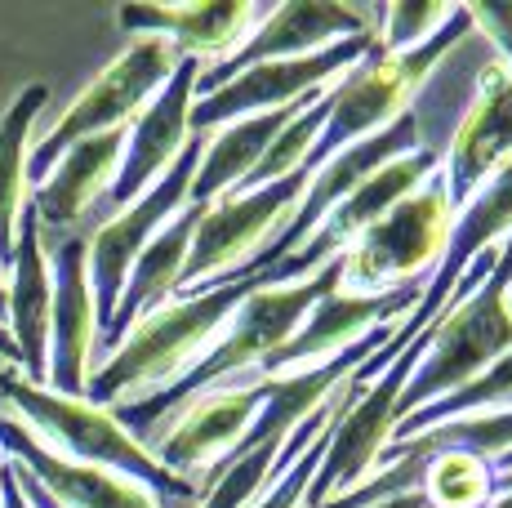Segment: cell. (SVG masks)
Masks as SVG:
<instances>
[{"instance_id": "6da1fadb", "label": "cell", "mask_w": 512, "mask_h": 508, "mask_svg": "<svg viewBox=\"0 0 512 508\" xmlns=\"http://www.w3.org/2000/svg\"><path fill=\"white\" fill-rule=\"evenodd\" d=\"M254 281L259 277H223L214 286L196 290V295L170 299L156 312H147L116 344V353L94 366L90 384H85V402L112 410L121 402H139V397L179 384L196 366V357L214 344V335L236 312V304L254 290Z\"/></svg>"}, {"instance_id": "7a4b0ae2", "label": "cell", "mask_w": 512, "mask_h": 508, "mask_svg": "<svg viewBox=\"0 0 512 508\" xmlns=\"http://www.w3.org/2000/svg\"><path fill=\"white\" fill-rule=\"evenodd\" d=\"M0 406H5L18 424H27V433H32L36 442H45L54 455L130 477V482L143 486L161 508L201 504V486L187 482V477H174L170 468L156 464V455L116 424L112 410H98L85 402V397L49 393V388L23 379L14 366H5V361H0Z\"/></svg>"}, {"instance_id": "3957f363", "label": "cell", "mask_w": 512, "mask_h": 508, "mask_svg": "<svg viewBox=\"0 0 512 508\" xmlns=\"http://www.w3.org/2000/svg\"><path fill=\"white\" fill-rule=\"evenodd\" d=\"M468 32H472L468 5H455V14H450L423 45H415V50L388 54L379 45V36H374L370 54L361 58L357 67H348V72H343L339 81L326 90L330 116H326V125H321L317 143H312V152L303 156L299 170L312 179V174H317L330 156L348 152L352 143H361V139H370V134L388 130V125L397 121L410 103H415L419 85L428 81L432 67L455 50Z\"/></svg>"}, {"instance_id": "277c9868", "label": "cell", "mask_w": 512, "mask_h": 508, "mask_svg": "<svg viewBox=\"0 0 512 508\" xmlns=\"http://www.w3.org/2000/svg\"><path fill=\"white\" fill-rule=\"evenodd\" d=\"M508 286H512V237L499 246V263L472 295L455 299L428 330H423V357L415 375L406 379L397 402V424L415 410L441 402V397L468 388L481 370H490L512 348V312H508Z\"/></svg>"}, {"instance_id": "5b68a950", "label": "cell", "mask_w": 512, "mask_h": 508, "mask_svg": "<svg viewBox=\"0 0 512 508\" xmlns=\"http://www.w3.org/2000/svg\"><path fill=\"white\" fill-rule=\"evenodd\" d=\"M174 63H179V54H174L170 41L139 36V41L125 45V50L63 107V116L45 130V139L32 143V152H27V179H32V188L54 170L58 156L67 148H76L81 139L130 130L134 116H139L143 107L156 99V90L170 81Z\"/></svg>"}, {"instance_id": "8992f818", "label": "cell", "mask_w": 512, "mask_h": 508, "mask_svg": "<svg viewBox=\"0 0 512 508\" xmlns=\"http://www.w3.org/2000/svg\"><path fill=\"white\" fill-rule=\"evenodd\" d=\"M455 228V205H450L441 170L397 201L379 223H370L343 254V290L357 295H383V290L428 281L441 263V250Z\"/></svg>"}, {"instance_id": "52a82bcc", "label": "cell", "mask_w": 512, "mask_h": 508, "mask_svg": "<svg viewBox=\"0 0 512 508\" xmlns=\"http://www.w3.org/2000/svg\"><path fill=\"white\" fill-rule=\"evenodd\" d=\"M303 192H308V174L294 170L277 183H263L250 192H228V197L196 205V228H192V250L183 263L179 295H196V290L214 286L223 277H245L250 259L268 246L272 237L290 223L299 210Z\"/></svg>"}, {"instance_id": "ba28073f", "label": "cell", "mask_w": 512, "mask_h": 508, "mask_svg": "<svg viewBox=\"0 0 512 508\" xmlns=\"http://www.w3.org/2000/svg\"><path fill=\"white\" fill-rule=\"evenodd\" d=\"M419 357H423V335L410 348H401L397 361H392L388 370H379L366 388L352 384L357 370L343 379V406L330 424L326 459H321L317 477H312L303 508H321V504L339 500V495L357 491V486H366L370 477L379 473V455H383V446L392 442V428H397L401 388L415 375Z\"/></svg>"}, {"instance_id": "9c48e42d", "label": "cell", "mask_w": 512, "mask_h": 508, "mask_svg": "<svg viewBox=\"0 0 512 508\" xmlns=\"http://www.w3.org/2000/svg\"><path fill=\"white\" fill-rule=\"evenodd\" d=\"M374 32L339 41L321 54L308 58H272V63H254L245 72H236L232 81H223L219 90L196 94L192 103V134H214L232 121H250V116H268L281 107L308 103L317 94H326L348 67H357L370 54Z\"/></svg>"}, {"instance_id": "30bf717a", "label": "cell", "mask_w": 512, "mask_h": 508, "mask_svg": "<svg viewBox=\"0 0 512 508\" xmlns=\"http://www.w3.org/2000/svg\"><path fill=\"white\" fill-rule=\"evenodd\" d=\"M205 134H192L187 148L179 152V161L152 183L134 205H125L121 214L103 219L90 232V290H94V312H98V335L107 330L116 304H121L125 277H130L134 259L147 250V241L165 228L179 210H187V188H192V174L201 165Z\"/></svg>"}, {"instance_id": "8fae6325", "label": "cell", "mask_w": 512, "mask_h": 508, "mask_svg": "<svg viewBox=\"0 0 512 508\" xmlns=\"http://www.w3.org/2000/svg\"><path fill=\"white\" fill-rule=\"evenodd\" d=\"M428 281H410V286L383 290V295H357V290H330L317 304L308 308V317L299 321L290 339L277 348L272 357H263L250 375H241L228 388H250L263 379H281V375H299V370H317L330 357H339L343 348H352L361 335H370L374 326H397L410 317V308L423 299Z\"/></svg>"}, {"instance_id": "7c38bea8", "label": "cell", "mask_w": 512, "mask_h": 508, "mask_svg": "<svg viewBox=\"0 0 512 508\" xmlns=\"http://www.w3.org/2000/svg\"><path fill=\"white\" fill-rule=\"evenodd\" d=\"M437 170H441V152H428V148L388 161L383 170H374L366 183H357L348 197L334 205V210L317 223V228H312V237L303 241L290 259H281L277 268L259 272V277L268 281V286H290V281L312 277V272L326 268L330 259L348 254V246L370 228V223H379L397 201H406L410 192H419Z\"/></svg>"}, {"instance_id": "4fadbf2b", "label": "cell", "mask_w": 512, "mask_h": 508, "mask_svg": "<svg viewBox=\"0 0 512 508\" xmlns=\"http://www.w3.org/2000/svg\"><path fill=\"white\" fill-rule=\"evenodd\" d=\"M263 402H268V384L250 388H214L201 393L196 402L174 410L156 437L147 442V451L156 455V464L170 468L174 477L201 486V477H210L219 464H228L236 446L245 442L250 424L259 419Z\"/></svg>"}, {"instance_id": "5bb4252c", "label": "cell", "mask_w": 512, "mask_h": 508, "mask_svg": "<svg viewBox=\"0 0 512 508\" xmlns=\"http://www.w3.org/2000/svg\"><path fill=\"white\" fill-rule=\"evenodd\" d=\"M49 277H54V308H49V361L45 388L58 397H85L94 375V344H98V312L90 290V237L45 241Z\"/></svg>"}, {"instance_id": "9a60e30c", "label": "cell", "mask_w": 512, "mask_h": 508, "mask_svg": "<svg viewBox=\"0 0 512 508\" xmlns=\"http://www.w3.org/2000/svg\"><path fill=\"white\" fill-rule=\"evenodd\" d=\"M196 76H201V63H196V58H179L170 81H165L161 90H156V99L130 121L125 148H121V165H116V179L103 197V219H112V214H121L125 205H134L174 161H179V152L187 148V139H192Z\"/></svg>"}, {"instance_id": "2e32d148", "label": "cell", "mask_w": 512, "mask_h": 508, "mask_svg": "<svg viewBox=\"0 0 512 508\" xmlns=\"http://www.w3.org/2000/svg\"><path fill=\"white\" fill-rule=\"evenodd\" d=\"M374 32V9H357V5H334V0H290L263 14V23L245 36V45L236 50L228 63L201 67L196 76V94L219 90L223 81H232L236 72L254 63H272V58H308L321 54L339 41Z\"/></svg>"}, {"instance_id": "e0dca14e", "label": "cell", "mask_w": 512, "mask_h": 508, "mask_svg": "<svg viewBox=\"0 0 512 508\" xmlns=\"http://www.w3.org/2000/svg\"><path fill=\"white\" fill-rule=\"evenodd\" d=\"M512 165V72L499 58L481 67L477 94L468 112L459 116L455 134L441 156V179H446L455 214L472 201L481 183H490L499 170Z\"/></svg>"}, {"instance_id": "ac0fdd59", "label": "cell", "mask_w": 512, "mask_h": 508, "mask_svg": "<svg viewBox=\"0 0 512 508\" xmlns=\"http://www.w3.org/2000/svg\"><path fill=\"white\" fill-rule=\"evenodd\" d=\"M268 9L254 0H192V5H125L116 23L139 41V36H156L170 41L179 58H196L201 67L228 63V58L245 45V36L263 23Z\"/></svg>"}, {"instance_id": "d6986e66", "label": "cell", "mask_w": 512, "mask_h": 508, "mask_svg": "<svg viewBox=\"0 0 512 508\" xmlns=\"http://www.w3.org/2000/svg\"><path fill=\"white\" fill-rule=\"evenodd\" d=\"M0 455L14 468H23L58 508H161L143 486H134L130 477L54 455L45 442H36V437L27 433V424H18L9 410H0Z\"/></svg>"}, {"instance_id": "ffe728a7", "label": "cell", "mask_w": 512, "mask_h": 508, "mask_svg": "<svg viewBox=\"0 0 512 508\" xmlns=\"http://www.w3.org/2000/svg\"><path fill=\"white\" fill-rule=\"evenodd\" d=\"M49 308H54V277H49L45 232L36 223V210L27 201L18 219L14 259L5 272V330L18 348V375L45 388L49 361Z\"/></svg>"}, {"instance_id": "44dd1931", "label": "cell", "mask_w": 512, "mask_h": 508, "mask_svg": "<svg viewBox=\"0 0 512 508\" xmlns=\"http://www.w3.org/2000/svg\"><path fill=\"white\" fill-rule=\"evenodd\" d=\"M121 148H125V130H112V134L81 139L76 148H67L58 156L54 170L27 197L45 241L72 237L85 214H94V205H103L107 188L116 179V165H121Z\"/></svg>"}, {"instance_id": "7402d4cb", "label": "cell", "mask_w": 512, "mask_h": 508, "mask_svg": "<svg viewBox=\"0 0 512 508\" xmlns=\"http://www.w3.org/2000/svg\"><path fill=\"white\" fill-rule=\"evenodd\" d=\"M192 228H196V205H187V210H179L152 241H147V250L134 259L130 277H125L121 304H116L112 321H107V330L94 344V361L112 357L116 344L139 326L147 312H156L161 304H170V299L179 295L183 263H187V250H192Z\"/></svg>"}, {"instance_id": "603a6c76", "label": "cell", "mask_w": 512, "mask_h": 508, "mask_svg": "<svg viewBox=\"0 0 512 508\" xmlns=\"http://www.w3.org/2000/svg\"><path fill=\"white\" fill-rule=\"evenodd\" d=\"M294 107H281V112H268V116H250V121H232L223 130L205 134V148H201V165L192 174V188H187V205H210L228 192H241L245 179L259 170L263 152L272 148V139L285 130Z\"/></svg>"}, {"instance_id": "cb8c5ba5", "label": "cell", "mask_w": 512, "mask_h": 508, "mask_svg": "<svg viewBox=\"0 0 512 508\" xmlns=\"http://www.w3.org/2000/svg\"><path fill=\"white\" fill-rule=\"evenodd\" d=\"M49 103L45 85H23L14 103L0 112V272H9L14 259L18 219L32 197V179H27V152H32V130L41 121Z\"/></svg>"}, {"instance_id": "d4e9b609", "label": "cell", "mask_w": 512, "mask_h": 508, "mask_svg": "<svg viewBox=\"0 0 512 508\" xmlns=\"http://www.w3.org/2000/svg\"><path fill=\"white\" fill-rule=\"evenodd\" d=\"M419 468V491L432 508H486L499 495V464L472 451H437Z\"/></svg>"}, {"instance_id": "484cf974", "label": "cell", "mask_w": 512, "mask_h": 508, "mask_svg": "<svg viewBox=\"0 0 512 508\" xmlns=\"http://www.w3.org/2000/svg\"><path fill=\"white\" fill-rule=\"evenodd\" d=\"M486 410H512V348L490 370H481L468 388H459V393L406 415L392 428V442H410V437L428 433V428H437V424H450V419H464V415H486Z\"/></svg>"}, {"instance_id": "4316f807", "label": "cell", "mask_w": 512, "mask_h": 508, "mask_svg": "<svg viewBox=\"0 0 512 508\" xmlns=\"http://www.w3.org/2000/svg\"><path fill=\"white\" fill-rule=\"evenodd\" d=\"M455 14V5H428V0H401V5H379L374 9V36L388 54L415 50L446 18Z\"/></svg>"}, {"instance_id": "83f0119b", "label": "cell", "mask_w": 512, "mask_h": 508, "mask_svg": "<svg viewBox=\"0 0 512 508\" xmlns=\"http://www.w3.org/2000/svg\"><path fill=\"white\" fill-rule=\"evenodd\" d=\"M334 424V419H330ZM326 442H330V428L317 437V442L308 446L299 459H294L290 468L277 477V482L268 486V491L254 500V508H303V500H308V486H312V477H317V468H321V459H326Z\"/></svg>"}, {"instance_id": "f1b7e54d", "label": "cell", "mask_w": 512, "mask_h": 508, "mask_svg": "<svg viewBox=\"0 0 512 508\" xmlns=\"http://www.w3.org/2000/svg\"><path fill=\"white\" fill-rule=\"evenodd\" d=\"M468 14H472V32L512 72V5H468Z\"/></svg>"}, {"instance_id": "f546056e", "label": "cell", "mask_w": 512, "mask_h": 508, "mask_svg": "<svg viewBox=\"0 0 512 508\" xmlns=\"http://www.w3.org/2000/svg\"><path fill=\"white\" fill-rule=\"evenodd\" d=\"M0 508H32V500L23 495L18 473H14V464H9V459H5V468H0Z\"/></svg>"}, {"instance_id": "4dcf8cb0", "label": "cell", "mask_w": 512, "mask_h": 508, "mask_svg": "<svg viewBox=\"0 0 512 508\" xmlns=\"http://www.w3.org/2000/svg\"><path fill=\"white\" fill-rule=\"evenodd\" d=\"M14 473H18V486H23V495H27V500H32V508H58V504H54V500H49V495L41 491V486H36L32 477L23 473V468H14Z\"/></svg>"}, {"instance_id": "1f68e13d", "label": "cell", "mask_w": 512, "mask_h": 508, "mask_svg": "<svg viewBox=\"0 0 512 508\" xmlns=\"http://www.w3.org/2000/svg\"><path fill=\"white\" fill-rule=\"evenodd\" d=\"M0 361L18 370V348H14V339H9V330H5V326H0Z\"/></svg>"}, {"instance_id": "d6a6232c", "label": "cell", "mask_w": 512, "mask_h": 508, "mask_svg": "<svg viewBox=\"0 0 512 508\" xmlns=\"http://www.w3.org/2000/svg\"><path fill=\"white\" fill-rule=\"evenodd\" d=\"M0 326H5V272H0Z\"/></svg>"}, {"instance_id": "836d02e7", "label": "cell", "mask_w": 512, "mask_h": 508, "mask_svg": "<svg viewBox=\"0 0 512 508\" xmlns=\"http://www.w3.org/2000/svg\"><path fill=\"white\" fill-rule=\"evenodd\" d=\"M499 473H512V455H508V459H499Z\"/></svg>"}, {"instance_id": "e575fe53", "label": "cell", "mask_w": 512, "mask_h": 508, "mask_svg": "<svg viewBox=\"0 0 512 508\" xmlns=\"http://www.w3.org/2000/svg\"><path fill=\"white\" fill-rule=\"evenodd\" d=\"M508 312H512V286H508Z\"/></svg>"}, {"instance_id": "d590c367", "label": "cell", "mask_w": 512, "mask_h": 508, "mask_svg": "<svg viewBox=\"0 0 512 508\" xmlns=\"http://www.w3.org/2000/svg\"><path fill=\"white\" fill-rule=\"evenodd\" d=\"M0 468H5V455H0Z\"/></svg>"}]
</instances>
